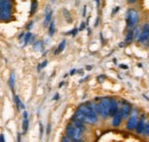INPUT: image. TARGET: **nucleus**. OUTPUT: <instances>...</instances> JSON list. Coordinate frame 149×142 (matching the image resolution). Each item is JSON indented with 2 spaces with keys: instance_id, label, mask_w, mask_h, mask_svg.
Here are the masks:
<instances>
[{
  "instance_id": "1",
  "label": "nucleus",
  "mask_w": 149,
  "mask_h": 142,
  "mask_svg": "<svg viewBox=\"0 0 149 142\" xmlns=\"http://www.w3.org/2000/svg\"><path fill=\"white\" fill-rule=\"evenodd\" d=\"M84 124H95L97 122V113L95 112L92 103H84L78 106L74 117Z\"/></svg>"
},
{
  "instance_id": "2",
  "label": "nucleus",
  "mask_w": 149,
  "mask_h": 142,
  "mask_svg": "<svg viewBox=\"0 0 149 142\" xmlns=\"http://www.w3.org/2000/svg\"><path fill=\"white\" fill-rule=\"evenodd\" d=\"M13 2L9 0H0V22H9L13 15Z\"/></svg>"
},
{
  "instance_id": "3",
  "label": "nucleus",
  "mask_w": 149,
  "mask_h": 142,
  "mask_svg": "<svg viewBox=\"0 0 149 142\" xmlns=\"http://www.w3.org/2000/svg\"><path fill=\"white\" fill-rule=\"evenodd\" d=\"M65 133H67V136L70 139L71 142H86L84 139V132H81L74 125H68L67 128H65Z\"/></svg>"
},
{
  "instance_id": "4",
  "label": "nucleus",
  "mask_w": 149,
  "mask_h": 142,
  "mask_svg": "<svg viewBox=\"0 0 149 142\" xmlns=\"http://www.w3.org/2000/svg\"><path fill=\"white\" fill-rule=\"evenodd\" d=\"M93 106L95 112L100 113L103 119H107L108 117H110V99L103 97V99H101L99 104Z\"/></svg>"
},
{
  "instance_id": "5",
  "label": "nucleus",
  "mask_w": 149,
  "mask_h": 142,
  "mask_svg": "<svg viewBox=\"0 0 149 142\" xmlns=\"http://www.w3.org/2000/svg\"><path fill=\"white\" fill-rule=\"evenodd\" d=\"M139 22V14L135 9H129L127 14H126V23H127V28H133L138 24Z\"/></svg>"
},
{
  "instance_id": "6",
  "label": "nucleus",
  "mask_w": 149,
  "mask_h": 142,
  "mask_svg": "<svg viewBox=\"0 0 149 142\" xmlns=\"http://www.w3.org/2000/svg\"><path fill=\"white\" fill-rule=\"evenodd\" d=\"M138 123H139V117H138V113L134 111V112H133V113L130 116L129 120H127L126 128H127L129 131H133V129H135V128H136Z\"/></svg>"
},
{
  "instance_id": "7",
  "label": "nucleus",
  "mask_w": 149,
  "mask_h": 142,
  "mask_svg": "<svg viewBox=\"0 0 149 142\" xmlns=\"http://www.w3.org/2000/svg\"><path fill=\"white\" fill-rule=\"evenodd\" d=\"M119 110H120L122 117H123V119H124V118H127V117L130 116L131 111H132V106H131L130 103H127V102H125V101H122V106L119 108Z\"/></svg>"
},
{
  "instance_id": "8",
  "label": "nucleus",
  "mask_w": 149,
  "mask_h": 142,
  "mask_svg": "<svg viewBox=\"0 0 149 142\" xmlns=\"http://www.w3.org/2000/svg\"><path fill=\"white\" fill-rule=\"evenodd\" d=\"M139 42L141 44H145L149 40V25H145V28L142 29V32L139 35V38H138Z\"/></svg>"
},
{
  "instance_id": "9",
  "label": "nucleus",
  "mask_w": 149,
  "mask_h": 142,
  "mask_svg": "<svg viewBox=\"0 0 149 142\" xmlns=\"http://www.w3.org/2000/svg\"><path fill=\"white\" fill-rule=\"evenodd\" d=\"M122 120H123V117H122V113H120V110L118 109V111L115 113V116L112 117V126H115V127H118L120 123H122Z\"/></svg>"
},
{
  "instance_id": "10",
  "label": "nucleus",
  "mask_w": 149,
  "mask_h": 142,
  "mask_svg": "<svg viewBox=\"0 0 149 142\" xmlns=\"http://www.w3.org/2000/svg\"><path fill=\"white\" fill-rule=\"evenodd\" d=\"M145 120H146L145 116H141V118H139V123H138V126H136V128H135V129H136V132H138L139 134L143 133V129H145V127H146Z\"/></svg>"
},
{
  "instance_id": "11",
  "label": "nucleus",
  "mask_w": 149,
  "mask_h": 142,
  "mask_svg": "<svg viewBox=\"0 0 149 142\" xmlns=\"http://www.w3.org/2000/svg\"><path fill=\"white\" fill-rule=\"evenodd\" d=\"M29 115L26 111L23 112V122H22V129H23V133H25L28 131V127H29Z\"/></svg>"
},
{
  "instance_id": "12",
  "label": "nucleus",
  "mask_w": 149,
  "mask_h": 142,
  "mask_svg": "<svg viewBox=\"0 0 149 142\" xmlns=\"http://www.w3.org/2000/svg\"><path fill=\"white\" fill-rule=\"evenodd\" d=\"M118 103H117V101L115 100V99H110V116L113 117L115 116V113L118 111Z\"/></svg>"
},
{
  "instance_id": "13",
  "label": "nucleus",
  "mask_w": 149,
  "mask_h": 142,
  "mask_svg": "<svg viewBox=\"0 0 149 142\" xmlns=\"http://www.w3.org/2000/svg\"><path fill=\"white\" fill-rule=\"evenodd\" d=\"M52 15H53V12H52L49 8H47L46 15H45V21H44V25L51 24V22H52Z\"/></svg>"
},
{
  "instance_id": "14",
  "label": "nucleus",
  "mask_w": 149,
  "mask_h": 142,
  "mask_svg": "<svg viewBox=\"0 0 149 142\" xmlns=\"http://www.w3.org/2000/svg\"><path fill=\"white\" fill-rule=\"evenodd\" d=\"M72 125H74L77 128H79L81 132H85V124L84 123H81L80 120H78V119H76V118H72V123H71Z\"/></svg>"
},
{
  "instance_id": "15",
  "label": "nucleus",
  "mask_w": 149,
  "mask_h": 142,
  "mask_svg": "<svg viewBox=\"0 0 149 142\" xmlns=\"http://www.w3.org/2000/svg\"><path fill=\"white\" fill-rule=\"evenodd\" d=\"M14 101H15L16 108H17L19 110H23V109H24V104L21 102V100H19V97L17 95H14Z\"/></svg>"
},
{
  "instance_id": "16",
  "label": "nucleus",
  "mask_w": 149,
  "mask_h": 142,
  "mask_svg": "<svg viewBox=\"0 0 149 142\" xmlns=\"http://www.w3.org/2000/svg\"><path fill=\"white\" fill-rule=\"evenodd\" d=\"M65 44H67V41L65 40H63L60 45H58V47H57V49L55 51V54H58V53H61L63 49H64V47H65Z\"/></svg>"
},
{
  "instance_id": "17",
  "label": "nucleus",
  "mask_w": 149,
  "mask_h": 142,
  "mask_svg": "<svg viewBox=\"0 0 149 142\" xmlns=\"http://www.w3.org/2000/svg\"><path fill=\"white\" fill-rule=\"evenodd\" d=\"M14 80H15V74H14V72H12L9 76V87L12 88V90L14 89Z\"/></svg>"
},
{
  "instance_id": "18",
  "label": "nucleus",
  "mask_w": 149,
  "mask_h": 142,
  "mask_svg": "<svg viewBox=\"0 0 149 142\" xmlns=\"http://www.w3.org/2000/svg\"><path fill=\"white\" fill-rule=\"evenodd\" d=\"M54 32H55V23H54V21H52V22H51V24H49L48 33H49V36H53L54 35Z\"/></svg>"
},
{
  "instance_id": "19",
  "label": "nucleus",
  "mask_w": 149,
  "mask_h": 142,
  "mask_svg": "<svg viewBox=\"0 0 149 142\" xmlns=\"http://www.w3.org/2000/svg\"><path fill=\"white\" fill-rule=\"evenodd\" d=\"M37 5H38L37 1H32V2H31V9H30V15H33V13H35V12H36V9H37Z\"/></svg>"
},
{
  "instance_id": "20",
  "label": "nucleus",
  "mask_w": 149,
  "mask_h": 142,
  "mask_svg": "<svg viewBox=\"0 0 149 142\" xmlns=\"http://www.w3.org/2000/svg\"><path fill=\"white\" fill-rule=\"evenodd\" d=\"M31 37H32V35H31V32H28L26 35H24V46L29 42V40L31 39Z\"/></svg>"
},
{
  "instance_id": "21",
  "label": "nucleus",
  "mask_w": 149,
  "mask_h": 142,
  "mask_svg": "<svg viewBox=\"0 0 149 142\" xmlns=\"http://www.w3.org/2000/svg\"><path fill=\"white\" fill-rule=\"evenodd\" d=\"M133 35H134V31H133V30H131L130 32L127 33V37H126V42H130L131 40L133 39Z\"/></svg>"
},
{
  "instance_id": "22",
  "label": "nucleus",
  "mask_w": 149,
  "mask_h": 142,
  "mask_svg": "<svg viewBox=\"0 0 149 142\" xmlns=\"http://www.w3.org/2000/svg\"><path fill=\"white\" fill-rule=\"evenodd\" d=\"M46 65H47V61H44L41 64H39V65H38V71H40L42 68H45Z\"/></svg>"
},
{
  "instance_id": "23",
  "label": "nucleus",
  "mask_w": 149,
  "mask_h": 142,
  "mask_svg": "<svg viewBox=\"0 0 149 142\" xmlns=\"http://www.w3.org/2000/svg\"><path fill=\"white\" fill-rule=\"evenodd\" d=\"M143 134L149 136V124L146 125V127H145V129H143Z\"/></svg>"
},
{
  "instance_id": "24",
  "label": "nucleus",
  "mask_w": 149,
  "mask_h": 142,
  "mask_svg": "<svg viewBox=\"0 0 149 142\" xmlns=\"http://www.w3.org/2000/svg\"><path fill=\"white\" fill-rule=\"evenodd\" d=\"M62 142H71V141H70V139H69V138L65 135V136H63V139H62Z\"/></svg>"
},
{
  "instance_id": "25",
  "label": "nucleus",
  "mask_w": 149,
  "mask_h": 142,
  "mask_svg": "<svg viewBox=\"0 0 149 142\" xmlns=\"http://www.w3.org/2000/svg\"><path fill=\"white\" fill-rule=\"evenodd\" d=\"M39 127H40V138H41V136H42V131H44V127H42V124H41V123L39 124Z\"/></svg>"
},
{
  "instance_id": "26",
  "label": "nucleus",
  "mask_w": 149,
  "mask_h": 142,
  "mask_svg": "<svg viewBox=\"0 0 149 142\" xmlns=\"http://www.w3.org/2000/svg\"><path fill=\"white\" fill-rule=\"evenodd\" d=\"M85 25H86V24L83 22V23L80 24V28H79V30H84V29H85Z\"/></svg>"
},
{
  "instance_id": "27",
  "label": "nucleus",
  "mask_w": 149,
  "mask_h": 142,
  "mask_svg": "<svg viewBox=\"0 0 149 142\" xmlns=\"http://www.w3.org/2000/svg\"><path fill=\"white\" fill-rule=\"evenodd\" d=\"M0 142H5V136H3V134H0Z\"/></svg>"
},
{
  "instance_id": "28",
  "label": "nucleus",
  "mask_w": 149,
  "mask_h": 142,
  "mask_svg": "<svg viewBox=\"0 0 149 142\" xmlns=\"http://www.w3.org/2000/svg\"><path fill=\"white\" fill-rule=\"evenodd\" d=\"M49 132H51V124L47 125V134H49Z\"/></svg>"
},
{
  "instance_id": "29",
  "label": "nucleus",
  "mask_w": 149,
  "mask_h": 142,
  "mask_svg": "<svg viewBox=\"0 0 149 142\" xmlns=\"http://www.w3.org/2000/svg\"><path fill=\"white\" fill-rule=\"evenodd\" d=\"M58 97H60V95H58V94H55V95H54V97H53V100H54V101H57V99H58Z\"/></svg>"
},
{
  "instance_id": "30",
  "label": "nucleus",
  "mask_w": 149,
  "mask_h": 142,
  "mask_svg": "<svg viewBox=\"0 0 149 142\" xmlns=\"http://www.w3.org/2000/svg\"><path fill=\"white\" fill-rule=\"evenodd\" d=\"M77 31H78V30H77V29H74V30H72V31H71V32H70V33H71V35H76V33H77Z\"/></svg>"
},
{
  "instance_id": "31",
  "label": "nucleus",
  "mask_w": 149,
  "mask_h": 142,
  "mask_svg": "<svg viewBox=\"0 0 149 142\" xmlns=\"http://www.w3.org/2000/svg\"><path fill=\"white\" fill-rule=\"evenodd\" d=\"M76 72H77V70H76V69H72V70L70 71V74H74Z\"/></svg>"
},
{
  "instance_id": "32",
  "label": "nucleus",
  "mask_w": 149,
  "mask_h": 142,
  "mask_svg": "<svg viewBox=\"0 0 149 142\" xmlns=\"http://www.w3.org/2000/svg\"><path fill=\"white\" fill-rule=\"evenodd\" d=\"M104 78H106V77H104V76H100V77H99V78H97V79H99V80H102V79H104Z\"/></svg>"
},
{
  "instance_id": "33",
  "label": "nucleus",
  "mask_w": 149,
  "mask_h": 142,
  "mask_svg": "<svg viewBox=\"0 0 149 142\" xmlns=\"http://www.w3.org/2000/svg\"><path fill=\"white\" fill-rule=\"evenodd\" d=\"M31 26H32V22H31V23H29V24H28V29H31Z\"/></svg>"
},
{
  "instance_id": "34",
  "label": "nucleus",
  "mask_w": 149,
  "mask_h": 142,
  "mask_svg": "<svg viewBox=\"0 0 149 142\" xmlns=\"http://www.w3.org/2000/svg\"><path fill=\"white\" fill-rule=\"evenodd\" d=\"M17 141L21 142V134H17Z\"/></svg>"
}]
</instances>
